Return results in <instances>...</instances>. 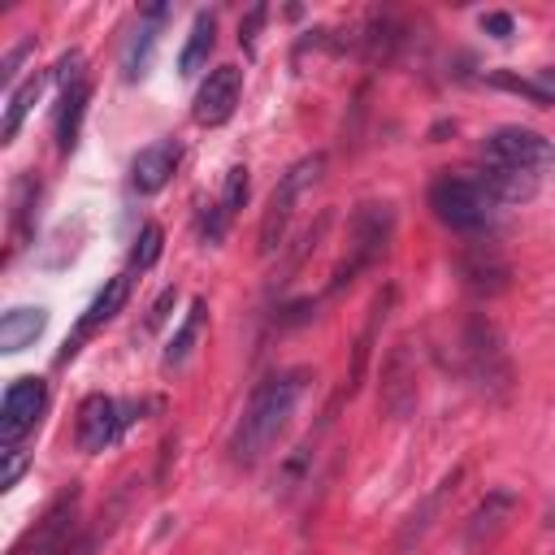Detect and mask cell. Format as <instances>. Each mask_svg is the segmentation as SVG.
I'll return each instance as SVG.
<instances>
[{"label": "cell", "instance_id": "44dd1931", "mask_svg": "<svg viewBox=\"0 0 555 555\" xmlns=\"http://www.w3.org/2000/svg\"><path fill=\"white\" fill-rule=\"evenodd\" d=\"M87 95H91L87 78L61 91V108H56V152H61V156L74 152V143H78V121H82V113H87Z\"/></svg>", "mask_w": 555, "mask_h": 555}, {"label": "cell", "instance_id": "e0dca14e", "mask_svg": "<svg viewBox=\"0 0 555 555\" xmlns=\"http://www.w3.org/2000/svg\"><path fill=\"white\" fill-rule=\"evenodd\" d=\"M473 178L481 182V191H486L499 208H503V204H529V199L538 195V186H542V178H538V173L507 169V165H481V160H477Z\"/></svg>", "mask_w": 555, "mask_h": 555}, {"label": "cell", "instance_id": "3957f363", "mask_svg": "<svg viewBox=\"0 0 555 555\" xmlns=\"http://www.w3.org/2000/svg\"><path fill=\"white\" fill-rule=\"evenodd\" d=\"M429 208L447 230H455L464 238L490 234L494 217H499V204L481 191V182L473 173H434L429 178Z\"/></svg>", "mask_w": 555, "mask_h": 555}, {"label": "cell", "instance_id": "277c9868", "mask_svg": "<svg viewBox=\"0 0 555 555\" xmlns=\"http://www.w3.org/2000/svg\"><path fill=\"white\" fill-rule=\"evenodd\" d=\"M78 503H82L78 486L61 490L52 507L35 520V529L9 555H91L95 533H78Z\"/></svg>", "mask_w": 555, "mask_h": 555}, {"label": "cell", "instance_id": "9c48e42d", "mask_svg": "<svg viewBox=\"0 0 555 555\" xmlns=\"http://www.w3.org/2000/svg\"><path fill=\"white\" fill-rule=\"evenodd\" d=\"M455 264H460L464 291L477 295V299H494V295H503L512 286V264H507V256L499 251V243L490 234L468 238L460 247V260Z\"/></svg>", "mask_w": 555, "mask_h": 555}, {"label": "cell", "instance_id": "ba28073f", "mask_svg": "<svg viewBox=\"0 0 555 555\" xmlns=\"http://www.w3.org/2000/svg\"><path fill=\"white\" fill-rule=\"evenodd\" d=\"M139 412H143V403H121V399H113V395H87V399L78 403V421H74V442H78V451H87V455L108 451V447L139 421Z\"/></svg>", "mask_w": 555, "mask_h": 555}, {"label": "cell", "instance_id": "7c38bea8", "mask_svg": "<svg viewBox=\"0 0 555 555\" xmlns=\"http://www.w3.org/2000/svg\"><path fill=\"white\" fill-rule=\"evenodd\" d=\"M516 507H520V494H516L512 486L486 490V499H481V503L468 512V520H464V551H486V546L512 525Z\"/></svg>", "mask_w": 555, "mask_h": 555}, {"label": "cell", "instance_id": "7a4b0ae2", "mask_svg": "<svg viewBox=\"0 0 555 555\" xmlns=\"http://www.w3.org/2000/svg\"><path fill=\"white\" fill-rule=\"evenodd\" d=\"M460 369L473 382L477 395H486L490 403H507L516 390V369L507 356V343L499 334V325L486 312H468L464 330H460Z\"/></svg>", "mask_w": 555, "mask_h": 555}, {"label": "cell", "instance_id": "d6a6232c", "mask_svg": "<svg viewBox=\"0 0 555 555\" xmlns=\"http://www.w3.org/2000/svg\"><path fill=\"white\" fill-rule=\"evenodd\" d=\"M312 312H317V299H299V304L286 308V317H278V325H299V321H308Z\"/></svg>", "mask_w": 555, "mask_h": 555}, {"label": "cell", "instance_id": "9a60e30c", "mask_svg": "<svg viewBox=\"0 0 555 555\" xmlns=\"http://www.w3.org/2000/svg\"><path fill=\"white\" fill-rule=\"evenodd\" d=\"M178 160H182V143H178V139H152V143L139 147L134 160H130V191H134V195H156V191L173 178Z\"/></svg>", "mask_w": 555, "mask_h": 555}, {"label": "cell", "instance_id": "4fadbf2b", "mask_svg": "<svg viewBox=\"0 0 555 555\" xmlns=\"http://www.w3.org/2000/svg\"><path fill=\"white\" fill-rule=\"evenodd\" d=\"M238 95H243V69H238V65H217V69H208V78L199 82L191 113H195L199 126H221V121L234 117Z\"/></svg>", "mask_w": 555, "mask_h": 555}, {"label": "cell", "instance_id": "484cf974", "mask_svg": "<svg viewBox=\"0 0 555 555\" xmlns=\"http://www.w3.org/2000/svg\"><path fill=\"white\" fill-rule=\"evenodd\" d=\"M160 251H165V230L156 225V221H147L143 230H139V238H134V247H130V273L139 269H152L156 260H160Z\"/></svg>", "mask_w": 555, "mask_h": 555}, {"label": "cell", "instance_id": "603a6c76", "mask_svg": "<svg viewBox=\"0 0 555 555\" xmlns=\"http://www.w3.org/2000/svg\"><path fill=\"white\" fill-rule=\"evenodd\" d=\"M486 82L490 87H503V91H516V95H529V100H538V104H555V65H542V69H533V74H507V69H494V74H486Z\"/></svg>", "mask_w": 555, "mask_h": 555}, {"label": "cell", "instance_id": "52a82bcc", "mask_svg": "<svg viewBox=\"0 0 555 555\" xmlns=\"http://www.w3.org/2000/svg\"><path fill=\"white\" fill-rule=\"evenodd\" d=\"M481 165H507V169H525V173H546L555 165V143L533 130V126H499L481 139L477 147Z\"/></svg>", "mask_w": 555, "mask_h": 555}, {"label": "cell", "instance_id": "cb8c5ba5", "mask_svg": "<svg viewBox=\"0 0 555 555\" xmlns=\"http://www.w3.org/2000/svg\"><path fill=\"white\" fill-rule=\"evenodd\" d=\"M43 87H48V74H30L26 82H17V87L9 91V104H4V126H0V143H13V139H17V130H22L26 113H30V108H35V100L43 95Z\"/></svg>", "mask_w": 555, "mask_h": 555}, {"label": "cell", "instance_id": "d6986e66", "mask_svg": "<svg viewBox=\"0 0 555 555\" xmlns=\"http://www.w3.org/2000/svg\"><path fill=\"white\" fill-rule=\"evenodd\" d=\"M212 43H217V17L208 9H199L195 22H191V30H186V43L178 52V74H186V78L199 74L204 61H208V52H212Z\"/></svg>", "mask_w": 555, "mask_h": 555}, {"label": "cell", "instance_id": "83f0119b", "mask_svg": "<svg viewBox=\"0 0 555 555\" xmlns=\"http://www.w3.org/2000/svg\"><path fill=\"white\" fill-rule=\"evenodd\" d=\"M178 304V286H165L156 299H152V308H147V321H143V330H156L165 317H169V308Z\"/></svg>", "mask_w": 555, "mask_h": 555}, {"label": "cell", "instance_id": "7402d4cb", "mask_svg": "<svg viewBox=\"0 0 555 555\" xmlns=\"http://www.w3.org/2000/svg\"><path fill=\"white\" fill-rule=\"evenodd\" d=\"M204 321H208V304H204V299H191L182 325L173 330V338H169V347H165V356H160L165 369H178V364L191 360V351H195V343H199V334H204Z\"/></svg>", "mask_w": 555, "mask_h": 555}, {"label": "cell", "instance_id": "30bf717a", "mask_svg": "<svg viewBox=\"0 0 555 555\" xmlns=\"http://www.w3.org/2000/svg\"><path fill=\"white\" fill-rule=\"evenodd\" d=\"M377 403L390 421L412 416L416 408V351L408 338H399L390 347V356L382 360V386H377Z\"/></svg>", "mask_w": 555, "mask_h": 555}, {"label": "cell", "instance_id": "ffe728a7", "mask_svg": "<svg viewBox=\"0 0 555 555\" xmlns=\"http://www.w3.org/2000/svg\"><path fill=\"white\" fill-rule=\"evenodd\" d=\"M43 325H48V312L43 308H9L0 317V351L13 356L22 347H30L43 334Z\"/></svg>", "mask_w": 555, "mask_h": 555}, {"label": "cell", "instance_id": "4dcf8cb0", "mask_svg": "<svg viewBox=\"0 0 555 555\" xmlns=\"http://www.w3.org/2000/svg\"><path fill=\"white\" fill-rule=\"evenodd\" d=\"M260 22H264V4H256V9H251L243 22H238V43H243L247 52L256 48V30H260Z\"/></svg>", "mask_w": 555, "mask_h": 555}, {"label": "cell", "instance_id": "1f68e13d", "mask_svg": "<svg viewBox=\"0 0 555 555\" xmlns=\"http://www.w3.org/2000/svg\"><path fill=\"white\" fill-rule=\"evenodd\" d=\"M512 26H516L512 13H486V17H481V30L494 35V39H512Z\"/></svg>", "mask_w": 555, "mask_h": 555}, {"label": "cell", "instance_id": "ac0fdd59", "mask_svg": "<svg viewBox=\"0 0 555 555\" xmlns=\"http://www.w3.org/2000/svg\"><path fill=\"white\" fill-rule=\"evenodd\" d=\"M460 477H464V468H451L425 499H421V507H412V516L403 520V529H399V538H395V551L403 555V551H412V542H421L425 533H429V525H434V516L447 507V499L455 494V486H460Z\"/></svg>", "mask_w": 555, "mask_h": 555}, {"label": "cell", "instance_id": "5bb4252c", "mask_svg": "<svg viewBox=\"0 0 555 555\" xmlns=\"http://www.w3.org/2000/svg\"><path fill=\"white\" fill-rule=\"evenodd\" d=\"M126 299H130V269H126V273H113V278L95 291V299L87 304V312H82V317H78V325H74V338H65L61 364H65V360H69V356H74V351H78V347H82L100 325H108V321L126 308Z\"/></svg>", "mask_w": 555, "mask_h": 555}, {"label": "cell", "instance_id": "4316f807", "mask_svg": "<svg viewBox=\"0 0 555 555\" xmlns=\"http://www.w3.org/2000/svg\"><path fill=\"white\" fill-rule=\"evenodd\" d=\"M247 186H251V173H247V165H230V173H225V186H221V199H217V208L234 221V212L247 204Z\"/></svg>", "mask_w": 555, "mask_h": 555}, {"label": "cell", "instance_id": "5b68a950", "mask_svg": "<svg viewBox=\"0 0 555 555\" xmlns=\"http://www.w3.org/2000/svg\"><path fill=\"white\" fill-rule=\"evenodd\" d=\"M390 234H395V204H377V199L360 204V208L351 212L347 251H343V260L334 264V273H330V286H325V291H330V295H334V291H343L360 269H369L373 260H382V251H386Z\"/></svg>", "mask_w": 555, "mask_h": 555}, {"label": "cell", "instance_id": "f1b7e54d", "mask_svg": "<svg viewBox=\"0 0 555 555\" xmlns=\"http://www.w3.org/2000/svg\"><path fill=\"white\" fill-rule=\"evenodd\" d=\"M0 455H4V473H0V490H13V486H17V477H22V468H26V455H22L17 447H4Z\"/></svg>", "mask_w": 555, "mask_h": 555}, {"label": "cell", "instance_id": "f546056e", "mask_svg": "<svg viewBox=\"0 0 555 555\" xmlns=\"http://www.w3.org/2000/svg\"><path fill=\"white\" fill-rule=\"evenodd\" d=\"M26 52H30V39H22L17 48H9V52H4V65H0V82H4L9 91H13V78H17V65L26 61Z\"/></svg>", "mask_w": 555, "mask_h": 555}, {"label": "cell", "instance_id": "d4e9b609", "mask_svg": "<svg viewBox=\"0 0 555 555\" xmlns=\"http://www.w3.org/2000/svg\"><path fill=\"white\" fill-rule=\"evenodd\" d=\"M390 299H395V286H386V291L373 299V308H369V325H364L360 338H356V356H351V382H347V390H356V382L364 377V364H369V351H373V338H377V325H382Z\"/></svg>", "mask_w": 555, "mask_h": 555}, {"label": "cell", "instance_id": "8992f818", "mask_svg": "<svg viewBox=\"0 0 555 555\" xmlns=\"http://www.w3.org/2000/svg\"><path fill=\"white\" fill-rule=\"evenodd\" d=\"M321 169H325V156L312 152V156L295 160V165L278 178V186H273V195H269V204H264V217H260V256L282 251L286 230H291V217H295V204H299V195L321 178Z\"/></svg>", "mask_w": 555, "mask_h": 555}, {"label": "cell", "instance_id": "6da1fadb", "mask_svg": "<svg viewBox=\"0 0 555 555\" xmlns=\"http://www.w3.org/2000/svg\"><path fill=\"white\" fill-rule=\"evenodd\" d=\"M304 386H308L304 369H278V373H269L251 386V395H247V403L234 421V434H230V460L234 464H243V468L256 464L282 438V429L295 416V403H299Z\"/></svg>", "mask_w": 555, "mask_h": 555}, {"label": "cell", "instance_id": "8fae6325", "mask_svg": "<svg viewBox=\"0 0 555 555\" xmlns=\"http://www.w3.org/2000/svg\"><path fill=\"white\" fill-rule=\"evenodd\" d=\"M43 403H48V386L39 377H13L4 386V399H0V442L17 447L39 425Z\"/></svg>", "mask_w": 555, "mask_h": 555}, {"label": "cell", "instance_id": "2e32d148", "mask_svg": "<svg viewBox=\"0 0 555 555\" xmlns=\"http://www.w3.org/2000/svg\"><path fill=\"white\" fill-rule=\"evenodd\" d=\"M169 17V4H147L143 13H139V26H134V35L126 39V48H121V74H126V82H139L143 74H147V65H152V48H156V35H160V22Z\"/></svg>", "mask_w": 555, "mask_h": 555}]
</instances>
